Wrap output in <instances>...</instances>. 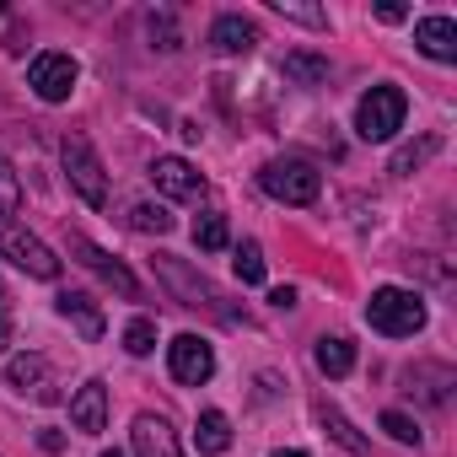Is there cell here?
<instances>
[{"mask_svg": "<svg viewBox=\"0 0 457 457\" xmlns=\"http://www.w3.org/2000/svg\"><path fill=\"white\" fill-rule=\"evenodd\" d=\"M129 436H135V457H183L178 452V436H172V425L162 414H140Z\"/></svg>", "mask_w": 457, "mask_h": 457, "instance_id": "cell-15", "label": "cell"}, {"mask_svg": "<svg viewBox=\"0 0 457 457\" xmlns=\"http://www.w3.org/2000/svg\"><path fill=\"white\" fill-rule=\"evenodd\" d=\"M6 345H12V302L0 291V355H6Z\"/></svg>", "mask_w": 457, "mask_h": 457, "instance_id": "cell-31", "label": "cell"}, {"mask_svg": "<svg viewBox=\"0 0 457 457\" xmlns=\"http://www.w3.org/2000/svg\"><path fill=\"white\" fill-rule=\"evenodd\" d=\"M275 457H307V452H275Z\"/></svg>", "mask_w": 457, "mask_h": 457, "instance_id": "cell-34", "label": "cell"}, {"mask_svg": "<svg viewBox=\"0 0 457 457\" xmlns=\"http://www.w3.org/2000/svg\"><path fill=\"white\" fill-rule=\"evenodd\" d=\"M414 44H420V54L452 65V60H457V22H452V17H425V22L414 28Z\"/></svg>", "mask_w": 457, "mask_h": 457, "instance_id": "cell-17", "label": "cell"}, {"mask_svg": "<svg viewBox=\"0 0 457 457\" xmlns=\"http://www.w3.org/2000/svg\"><path fill=\"white\" fill-rule=\"evenodd\" d=\"M366 323L377 334H387V339H409V334L425 328V296L420 291H403V286H382L366 302Z\"/></svg>", "mask_w": 457, "mask_h": 457, "instance_id": "cell-1", "label": "cell"}, {"mask_svg": "<svg viewBox=\"0 0 457 457\" xmlns=\"http://www.w3.org/2000/svg\"><path fill=\"white\" fill-rule=\"evenodd\" d=\"M71 253H76V259H81V264H87V270L103 280V286H113L124 302H135V296H140V280H135V275H129V270H124L113 253H103L97 243H87V237H71Z\"/></svg>", "mask_w": 457, "mask_h": 457, "instance_id": "cell-9", "label": "cell"}, {"mask_svg": "<svg viewBox=\"0 0 457 457\" xmlns=\"http://www.w3.org/2000/svg\"><path fill=\"white\" fill-rule=\"evenodd\" d=\"M377 17H382V22H403L409 12H403V6H393V0H387V6H377Z\"/></svg>", "mask_w": 457, "mask_h": 457, "instance_id": "cell-32", "label": "cell"}, {"mask_svg": "<svg viewBox=\"0 0 457 457\" xmlns=\"http://www.w3.org/2000/svg\"><path fill=\"white\" fill-rule=\"evenodd\" d=\"M312 355H318V371H323V377H350V371H355V345H350L345 334H323Z\"/></svg>", "mask_w": 457, "mask_h": 457, "instance_id": "cell-18", "label": "cell"}, {"mask_svg": "<svg viewBox=\"0 0 457 457\" xmlns=\"http://www.w3.org/2000/svg\"><path fill=\"white\" fill-rule=\"evenodd\" d=\"M129 226H135V232H145V237H167L172 232V215L162 204H135L129 210Z\"/></svg>", "mask_w": 457, "mask_h": 457, "instance_id": "cell-24", "label": "cell"}, {"mask_svg": "<svg viewBox=\"0 0 457 457\" xmlns=\"http://www.w3.org/2000/svg\"><path fill=\"white\" fill-rule=\"evenodd\" d=\"M38 446H44V452H60V446H65V436H60V430H44V436H38Z\"/></svg>", "mask_w": 457, "mask_h": 457, "instance_id": "cell-33", "label": "cell"}, {"mask_svg": "<svg viewBox=\"0 0 457 457\" xmlns=\"http://www.w3.org/2000/svg\"><path fill=\"white\" fill-rule=\"evenodd\" d=\"M156 275H162V286H167L183 307H210V302H215L210 280H204V275H194V270H183L172 253H162V259H156Z\"/></svg>", "mask_w": 457, "mask_h": 457, "instance_id": "cell-11", "label": "cell"}, {"mask_svg": "<svg viewBox=\"0 0 457 457\" xmlns=\"http://www.w3.org/2000/svg\"><path fill=\"white\" fill-rule=\"evenodd\" d=\"M22 204V183H17V172H12V162L0 156V215H12Z\"/></svg>", "mask_w": 457, "mask_h": 457, "instance_id": "cell-29", "label": "cell"}, {"mask_svg": "<svg viewBox=\"0 0 457 457\" xmlns=\"http://www.w3.org/2000/svg\"><path fill=\"white\" fill-rule=\"evenodd\" d=\"M6 382H12L17 393L38 398V403H54V398H60V377H54V366H49L38 350H28V355H12V361H6Z\"/></svg>", "mask_w": 457, "mask_h": 457, "instance_id": "cell-8", "label": "cell"}, {"mask_svg": "<svg viewBox=\"0 0 457 457\" xmlns=\"http://www.w3.org/2000/svg\"><path fill=\"white\" fill-rule=\"evenodd\" d=\"M275 12L286 22H302V28H328V12L323 6H302V0H275Z\"/></svg>", "mask_w": 457, "mask_h": 457, "instance_id": "cell-26", "label": "cell"}, {"mask_svg": "<svg viewBox=\"0 0 457 457\" xmlns=\"http://www.w3.org/2000/svg\"><path fill=\"white\" fill-rule=\"evenodd\" d=\"M124 350H129V355H151V350H156V323H151V318H135V323L124 328Z\"/></svg>", "mask_w": 457, "mask_h": 457, "instance_id": "cell-27", "label": "cell"}, {"mask_svg": "<svg viewBox=\"0 0 457 457\" xmlns=\"http://www.w3.org/2000/svg\"><path fill=\"white\" fill-rule=\"evenodd\" d=\"M194 446H199L204 457H220L226 446H232V420H226L220 409H204L199 425H194Z\"/></svg>", "mask_w": 457, "mask_h": 457, "instance_id": "cell-19", "label": "cell"}, {"mask_svg": "<svg viewBox=\"0 0 457 457\" xmlns=\"http://www.w3.org/2000/svg\"><path fill=\"white\" fill-rule=\"evenodd\" d=\"M194 243H199L204 253H220L226 243H232V232H226V215H220V210H204V215L194 220Z\"/></svg>", "mask_w": 457, "mask_h": 457, "instance_id": "cell-20", "label": "cell"}, {"mask_svg": "<svg viewBox=\"0 0 457 457\" xmlns=\"http://www.w3.org/2000/svg\"><path fill=\"white\" fill-rule=\"evenodd\" d=\"M167 371L183 382V387H204L215 377V350L199 339V334H178L167 345Z\"/></svg>", "mask_w": 457, "mask_h": 457, "instance_id": "cell-6", "label": "cell"}, {"mask_svg": "<svg viewBox=\"0 0 457 457\" xmlns=\"http://www.w3.org/2000/svg\"><path fill=\"white\" fill-rule=\"evenodd\" d=\"M151 38H162L156 49H167V54L178 49V28H172V17H167V12H151Z\"/></svg>", "mask_w": 457, "mask_h": 457, "instance_id": "cell-30", "label": "cell"}, {"mask_svg": "<svg viewBox=\"0 0 457 457\" xmlns=\"http://www.w3.org/2000/svg\"><path fill=\"white\" fill-rule=\"evenodd\" d=\"M318 420H323V430H328V436H334V441H339L345 452H355V457H366V441H361V436L350 430V420H345L339 409H328V403H318Z\"/></svg>", "mask_w": 457, "mask_h": 457, "instance_id": "cell-23", "label": "cell"}, {"mask_svg": "<svg viewBox=\"0 0 457 457\" xmlns=\"http://www.w3.org/2000/svg\"><path fill=\"white\" fill-rule=\"evenodd\" d=\"M436 145H441L436 135H425V140H414V145H398V151H393V172H398V178L420 172V167H425V162L436 156Z\"/></svg>", "mask_w": 457, "mask_h": 457, "instance_id": "cell-22", "label": "cell"}, {"mask_svg": "<svg viewBox=\"0 0 457 457\" xmlns=\"http://www.w3.org/2000/svg\"><path fill=\"white\" fill-rule=\"evenodd\" d=\"M237 280L243 286H264V248L259 243H243L237 248Z\"/></svg>", "mask_w": 457, "mask_h": 457, "instance_id": "cell-25", "label": "cell"}, {"mask_svg": "<svg viewBox=\"0 0 457 457\" xmlns=\"http://www.w3.org/2000/svg\"><path fill=\"white\" fill-rule=\"evenodd\" d=\"M296 87H323L328 81V60H318V54H286V65H280Z\"/></svg>", "mask_w": 457, "mask_h": 457, "instance_id": "cell-21", "label": "cell"}, {"mask_svg": "<svg viewBox=\"0 0 457 457\" xmlns=\"http://www.w3.org/2000/svg\"><path fill=\"white\" fill-rule=\"evenodd\" d=\"M103 457H119V452H103Z\"/></svg>", "mask_w": 457, "mask_h": 457, "instance_id": "cell-35", "label": "cell"}, {"mask_svg": "<svg viewBox=\"0 0 457 457\" xmlns=\"http://www.w3.org/2000/svg\"><path fill=\"white\" fill-rule=\"evenodd\" d=\"M403 113H409L403 87H371L355 108V135L361 140H393L403 129Z\"/></svg>", "mask_w": 457, "mask_h": 457, "instance_id": "cell-2", "label": "cell"}, {"mask_svg": "<svg viewBox=\"0 0 457 457\" xmlns=\"http://www.w3.org/2000/svg\"><path fill=\"white\" fill-rule=\"evenodd\" d=\"M151 183L167 199H204V172H194L183 156H156L151 162Z\"/></svg>", "mask_w": 457, "mask_h": 457, "instance_id": "cell-10", "label": "cell"}, {"mask_svg": "<svg viewBox=\"0 0 457 457\" xmlns=\"http://www.w3.org/2000/svg\"><path fill=\"white\" fill-rule=\"evenodd\" d=\"M54 312H60V318H65V323L87 339V345H92V339H103V328H108L103 307H97L87 291H60V296H54Z\"/></svg>", "mask_w": 457, "mask_h": 457, "instance_id": "cell-13", "label": "cell"}, {"mask_svg": "<svg viewBox=\"0 0 457 457\" xmlns=\"http://www.w3.org/2000/svg\"><path fill=\"white\" fill-rule=\"evenodd\" d=\"M382 430H387L393 441H403V446H420V425H414L409 414H398V409H387V414H382Z\"/></svg>", "mask_w": 457, "mask_h": 457, "instance_id": "cell-28", "label": "cell"}, {"mask_svg": "<svg viewBox=\"0 0 457 457\" xmlns=\"http://www.w3.org/2000/svg\"><path fill=\"white\" fill-rule=\"evenodd\" d=\"M452 387H457V377H452V366H441V361H420V366L403 371V393H414V398H425V403H446Z\"/></svg>", "mask_w": 457, "mask_h": 457, "instance_id": "cell-14", "label": "cell"}, {"mask_svg": "<svg viewBox=\"0 0 457 457\" xmlns=\"http://www.w3.org/2000/svg\"><path fill=\"white\" fill-rule=\"evenodd\" d=\"M253 44H259V28L248 22V17H215V28H210V49L215 54H253Z\"/></svg>", "mask_w": 457, "mask_h": 457, "instance_id": "cell-16", "label": "cell"}, {"mask_svg": "<svg viewBox=\"0 0 457 457\" xmlns=\"http://www.w3.org/2000/svg\"><path fill=\"white\" fill-rule=\"evenodd\" d=\"M60 162H65V178H71V188L92 204V210H103L108 204V172H103V162H97V151H92V140L87 135H65V145H60Z\"/></svg>", "mask_w": 457, "mask_h": 457, "instance_id": "cell-3", "label": "cell"}, {"mask_svg": "<svg viewBox=\"0 0 457 457\" xmlns=\"http://www.w3.org/2000/svg\"><path fill=\"white\" fill-rule=\"evenodd\" d=\"M259 183H264V194L280 199V204H312L318 188H323V178H318L307 162H270V167L259 172Z\"/></svg>", "mask_w": 457, "mask_h": 457, "instance_id": "cell-5", "label": "cell"}, {"mask_svg": "<svg viewBox=\"0 0 457 457\" xmlns=\"http://www.w3.org/2000/svg\"><path fill=\"white\" fill-rule=\"evenodd\" d=\"M71 425H76L81 436H103V430H108V387H103V377H92V382L76 387V398H71Z\"/></svg>", "mask_w": 457, "mask_h": 457, "instance_id": "cell-12", "label": "cell"}, {"mask_svg": "<svg viewBox=\"0 0 457 457\" xmlns=\"http://www.w3.org/2000/svg\"><path fill=\"white\" fill-rule=\"evenodd\" d=\"M76 76H81L76 60H71V54H54V49L28 65V87H33L44 103H65V97L76 92Z\"/></svg>", "mask_w": 457, "mask_h": 457, "instance_id": "cell-7", "label": "cell"}, {"mask_svg": "<svg viewBox=\"0 0 457 457\" xmlns=\"http://www.w3.org/2000/svg\"><path fill=\"white\" fill-rule=\"evenodd\" d=\"M0 259H12L17 270H28L33 280H54L60 275V259L49 253V243H38L22 220L12 215H0Z\"/></svg>", "mask_w": 457, "mask_h": 457, "instance_id": "cell-4", "label": "cell"}]
</instances>
